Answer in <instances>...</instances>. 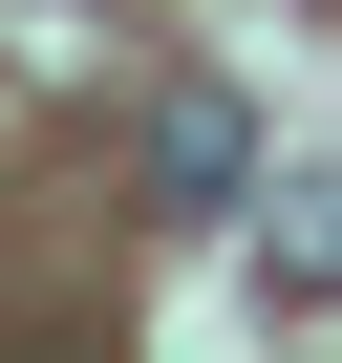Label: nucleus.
Segmentation results:
<instances>
[{
  "label": "nucleus",
  "instance_id": "1",
  "mask_svg": "<svg viewBox=\"0 0 342 363\" xmlns=\"http://www.w3.org/2000/svg\"><path fill=\"white\" fill-rule=\"evenodd\" d=\"M150 171H171V214H236V171H257V150H236V107L193 86V107H171V128H150Z\"/></svg>",
  "mask_w": 342,
  "mask_h": 363
}]
</instances>
